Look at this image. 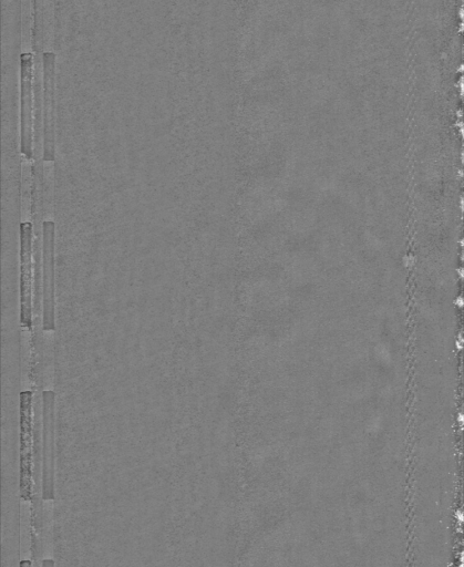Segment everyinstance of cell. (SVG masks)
Masks as SVG:
<instances>
[{"label": "cell", "instance_id": "cell-1", "mask_svg": "<svg viewBox=\"0 0 464 567\" xmlns=\"http://www.w3.org/2000/svg\"><path fill=\"white\" fill-rule=\"evenodd\" d=\"M20 497L32 502L33 493V393L20 394Z\"/></svg>", "mask_w": 464, "mask_h": 567}, {"label": "cell", "instance_id": "cell-2", "mask_svg": "<svg viewBox=\"0 0 464 567\" xmlns=\"http://www.w3.org/2000/svg\"><path fill=\"white\" fill-rule=\"evenodd\" d=\"M33 224H20V324L33 326Z\"/></svg>", "mask_w": 464, "mask_h": 567}, {"label": "cell", "instance_id": "cell-3", "mask_svg": "<svg viewBox=\"0 0 464 567\" xmlns=\"http://www.w3.org/2000/svg\"><path fill=\"white\" fill-rule=\"evenodd\" d=\"M55 401L54 391L43 394V500L55 499Z\"/></svg>", "mask_w": 464, "mask_h": 567}, {"label": "cell", "instance_id": "cell-4", "mask_svg": "<svg viewBox=\"0 0 464 567\" xmlns=\"http://www.w3.org/2000/svg\"><path fill=\"white\" fill-rule=\"evenodd\" d=\"M55 232L56 224L54 221L43 223V257H44V277H43V297H44V331L54 332L55 322Z\"/></svg>", "mask_w": 464, "mask_h": 567}, {"label": "cell", "instance_id": "cell-5", "mask_svg": "<svg viewBox=\"0 0 464 567\" xmlns=\"http://www.w3.org/2000/svg\"><path fill=\"white\" fill-rule=\"evenodd\" d=\"M44 63V161H54L56 158L55 140V71L56 54L46 51L43 54Z\"/></svg>", "mask_w": 464, "mask_h": 567}, {"label": "cell", "instance_id": "cell-6", "mask_svg": "<svg viewBox=\"0 0 464 567\" xmlns=\"http://www.w3.org/2000/svg\"><path fill=\"white\" fill-rule=\"evenodd\" d=\"M33 66L34 55L23 53L20 56V76H22V144L20 149L28 160L34 158L33 150Z\"/></svg>", "mask_w": 464, "mask_h": 567}, {"label": "cell", "instance_id": "cell-7", "mask_svg": "<svg viewBox=\"0 0 464 567\" xmlns=\"http://www.w3.org/2000/svg\"><path fill=\"white\" fill-rule=\"evenodd\" d=\"M404 264L406 267H412L415 264V257L412 255H407L404 259Z\"/></svg>", "mask_w": 464, "mask_h": 567}, {"label": "cell", "instance_id": "cell-8", "mask_svg": "<svg viewBox=\"0 0 464 567\" xmlns=\"http://www.w3.org/2000/svg\"><path fill=\"white\" fill-rule=\"evenodd\" d=\"M41 567H55V561L51 559H45L43 563H41Z\"/></svg>", "mask_w": 464, "mask_h": 567}, {"label": "cell", "instance_id": "cell-9", "mask_svg": "<svg viewBox=\"0 0 464 567\" xmlns=\"http://www.w3.org/2000/svg\"><path fill=\"white\" fill-rule=\"evenodd\" d=\"M456 347L458 350H462L463 349V336L462 334H459L457 342H456Z\"/></svg>", "mask_w": 464, "mask_h": 567}, {"label": "cell", "instance_id": "cell-10", "mask_svg": "<svg viewBox=\"0 0 464 567\" xmlns=\"http://www.w3.org/2000/svg\"><path fill=\"white\" fill-rule=\"evenodd\" d=\"M19 567H33V563L30 560H22L19 563Z\"/></svg>", "mask_w": 464, "mask_h": 567}, {"label": "cell", "instance_id": "cell-11", "mask_svg": "<svg viewBox=\"0 0 464 567\" xmlns=\"http://www.w3.org/2000/svg\"><path fill=\"white\" fill-rule=\"evenodd\" d=\"M455 304H456V306H458L459 308H463V306H464L463 297H462V296H458V297L456 298Z\"/></svg>", "mask_w": 464, "mask_h": 567}, {"label": "cell", "instance_id": "cell-12", "mask_svg": "<svg viewBox=\"0 0 464 567\" xmlns=\"http://www.w3.org/2000/svg\"><path fill=\"white\" fill-rule=\"evenodd\" d=\"M457 420H458L459 426L462 428V426L464 424V416H463L462 412H460V414L458 415Z\"/></svg>", "mask_w": 464, "mask_h": 567}, {"label": "cell", "instance_id": "cell-13", "mask_svg": "<svg viewBox=\"0 0 464 567\" xmlns=\"http://www.w3.org/2000/svg\"><path fill=\"white\" fill-rule=\"evenodd\" d=\"M458 274H459V278H460V280H463V276H464V273H463V268H462V267H461V268H459V270H458Z\"/></svg>", "mask_w": 464, "mask_h": 567}]
</instances>
